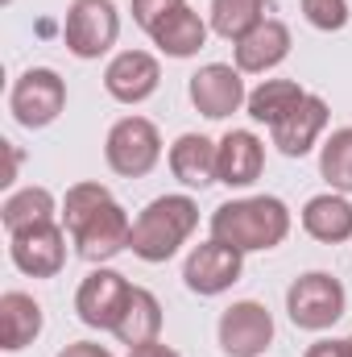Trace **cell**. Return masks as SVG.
Wrapping results in <instances>:
<instances>
[{
	"label": "cell",
	"instance_id": "44dd1931",
	"mask_svg": "<svg viewBox=\"0 0 352 357\" xmlns=\"http://www.w3.org/2000/svg\"><path fill=\"white\" fill-rule=\"evenodd\" d=\"M154 46L162 50V54H170V59H191V54H199L203 50V42H207V25H203V17L191 8V4H182L175 8L154 33Z\"/></svg>",
	"mask_w": 352,
	"mask_h": 357
},
{
	"label": "cell",
	"instance_id": "ac0fdd59",
	"mask_svg": "<svg viewBox=\"0 0 352 357\" xmlns=\"http://www.w3.org/2000/svg\"><path fill=\"white\" fill-rule=\"evenodd\" d=\"M303 229L323 241V245H340L352 237V204L340 191H323V195H311L307 208H303Z\"/></svg>",
	"mask_w": 352,
	"mask_h": 357
},
{
	"label": "cell",
	"instance_id": "8992f818",
	"mask_svg": "<svg viewBox=\"0 0 352 357\" xmlns=\"http://www.w3.org/2000/svg\"><path fill=\"white\" fill-rule=\"evenodd\" d=\"M116 33H120V17H116L112 0H71L63 38H67V50L75 59L108 54L116 46Z\"/></svg>",
	"mask_w": 352,
	"mask_h": 357
},
{
	"label": "cell",
	"instance_id": "83f0119b",
	"mask_svg": "<svg viewBox=\"0 0 352 357\" xmlns=\"http://www.w3.org/2000/svg\"><path fill=\"white\" fill-rule=\"evenodd\" d=\"M182 4H186V0H133V21H137L145 33H154L175 8H182Z\"/></svg>",
	"mask_w": 352,
	"mask_h": 357
},
{
	"label": "cell",
	"instance_id": "3957f363",
	"mask_svg": "<svg viewBox=\"0 0 352 357\" xmlns=\"http://www.w3.org/2000/svg\"><path fill=\"white\" fill-rule=\"evenodd\" d=\"M344 282L328 270H311V274H298L286 291V312L294 320V328H307V333H323L332 328L340 316H344Z\"/></svg>",
	"mask_w": 352,
	"mask_h": 357
},
{
	"label": "cell",
	"instance_id": "7a4b0ae2",
	"mask_svg": "<svg viewBox=\"0 0 352 357\" xmlns=\"http://www.w3.org/2000/svg\"><path fill=\"white\" fill-rule=\"evenodd\" d=\"M195 225H199V204L191 195H158L133 220L129 250L141 262H170L178 245L195 233Z\"/></svg>",
	"mask_w": 352,
	"mask_h": 357
},
{
	"label": "cell",
	"instance_id": "484cf974",
	"mask_svg": "<svg viewBox=\"0 0 352 357\" xmlns=\"http://www.w3.org/2000/svg\"><path fill=\"white\" fill-rule=\"evenodd\" d=\"M104 204H112V195H108L104 183H75V187H67V199H63V229L75 237Z\"/></svg>",
	"mask_w": 352,
	"mask_h": 357
},
{
	"label": "cell",
	"instance_id": "6da1fadb",
	"mask_svg": "<svg viewBox=\"0 0 352 357\" xmlns=\"http://www.w3.org/2000/svg\"><path fill=\"white\" fill-rule=\"evenodd\" d=\"M290 233V208L278 195H249V199H228L211 212V237L241 250L257 254L282 245Z\"/></svg>",
	"mask_w": 352,
	"mask_h": 357
},
{
	"label": "cell",
	"instance_id": "d4e9b609",
	"mask_svg": "<svg viewBox=\"0 0 352 357\" xmlns=\"http://www.w3.org/2000/svg\"><path fill=\"white\" fill-rule=\"evenodd\" d=\"M319 175L328 178V187L340 191V195H349L352 191V129H336V133L323 142Z\"/></svg>",
	"mask_w": 352,
	"mask_h": 357
},
{
	"label": "cell",
	"instance_id": "e0dca14e",
	"mask_svg": "<svg viewBox=\"0 0 352 357\" xmlns=\"http://www.w3.org/2000/svg\"><path fill=\"white\" fill-rule=\"evenodd\" d=\"M42 333V303L25 291H4L0 295V349L17 354L33 345Z\"/></svg>",
	"mask_w": 352,
	"mask_h": 357
},
{
	"label": "cell",
	"instance_id": "7402d4cb",
	"mask_svg": "<svg viewBox=\"0 0 352 357\" xmlns=\"http://www.w3.org/2000/svg\"><path fill=\"white\" fill-rule=\"evenodd\" d=\"M303 100H307V91L298 88L294 79H265L257 91H249V116L273 129V125L286 121Z\"/></svg>",
	"mask_w": 352,
	"mask_h": 357
},
{
	"label": "cell",
	"instance_id": "277c9868",
	"mask_svg": "<svg viewBox=\"0 0 352 357\" xmlns=\"http://www.w3.org/2000/svg\"><path fill=\"white\" fill-rule=\"evenodd\" d=\"M104 158L116 175L125 178H141L150 175L162 158V133L154 121L145 116H120L112 129H108V142H104Z\"/></svg>",
	"mask_w": 352,
	"mask_h": 357
},
{
	"label": "cell",
	"instance_id": "5b68a950",
	"mask_svg": "<svg viewBox=\"0 0 352 357\" xmlns=\"http://www.w3.org/2000/svg\"><path fill=\"white\" fill-rule=\"evenodd\" d=\"M67 108V84L58 71L50 67H33L25 71L13 91H8V112L17 116V125L25 129H46L58 121V112Z\"/></svg>",
	"mask_w": 352,
	"mask_h": 357
},
{
	"label": "cell",
	"instance_id": "52a82bcc",
	"mask_svg": "<svg viewBox=\"0 0 352 357\" xmlns=\"http://www.w3.org/2000/svg\"><path fill=\"white\" fill-rule=\"evenodd\" d=\"M8 258L29 278H54L67 266V233L63 225H33L21 233H8Z\"/></svg>",
	"mask_w": 352,
	"mask_h": 357
},
{
	"label": "cell",
	"instance_id": "2e32d148",
	"mask_svg": "<svg viewBox=\"0 0 352 357\" xmlns=\"http://www.w3.org/2000/svg\"><path fill=\"white\" fill-rule=\"evenodd\" d=\"M232 46H237V71L241 75H265L290 54V29L282 21H273V17H265L257 29H249Z\"/></svg>",
	"mask_w": 352,
	"mask_h": 357
},
{
	"label": "cell",
	"instance_id": "603a6c76",
	"mask_svg": "<svg viewBox=\"0 0 352 357\" xmlns=\"http://www.w3.org/2000/svg\"><path fill=\"white\" fill-rule=\"evenodd\" d=\"M0 220H4V233H21V229H33V225H50L54 220V195L46 187H25V191H17V195L4 199Z\"/></svg>",
	"mask_w": 352,
	"mask_h": 357
},
{
	"label": "cell",
	"instance_id": "4dcf8cb0",
	"mask_svg": "<svg viewBox=\"0 0 352 357\" xmlns=\"http://www.w3.org/2000/svg\"><path fill=\"white\" fill-rule=\"evenodd\" d=\"M129 357H178L170 345H162V341H150V345H137V349H129Z\"/></svg>",
	"mask_w": 352,
	"mask_h": 357
},
{
	"label": "cell",
	"instance_id": "5bb4252c",
	"mask_svg": "<svg viewBox=\"0 0 352 357\" xmlns=\"http://www.w3.org/2000/svg\"><path fill=\"white\" fill-rule=\"evenodd\" d=\"M265 171V142L249 129H232L216 142V178L224 187H253Z\"/></svg>",
	"mask_w": 352,
	"mask_h": 357
},
{
	"label": "cell",
	"instance_id": "9c48e42d",
	"mask_svg": "<svg viewBox=\"0 0 352 357\" xmlns=\"http://www.w3.org/2000/svg\"><path fill=\"white\" fill-rule=\"evenodd\" d=\"M129 295H133V282H129L125 274L99 266L79 282V291H75V312H79V320H83L88 328H108V333H112L116 320H120V312H125V303H129Z\"/></svg>",
	"mask_w": 352,
	"mask_h": 357
},
{
	"label": "cell",
	"instance_id": "ffe728a7",
	"mask_svg": "<svg viewBox=\"0 0 352 357\" xmlns=\"http://www.w3.org/2000/svg\"><path fill=\"white\" fill-rule=\"evenodd\" d=\"M170 171L182 187H207L220 183L216 178V142H207L203 133H182L170 146Z\"/></svg>",
	"mask_w": 352,
	"mask_h": 357
},
{
	"label": "cell",
	"instance_id": "ba28073f",
	"mask_svg": "<svg viewBox=\"0 0 352 357\" xmlns=\"http://www.w3.org/2000/svg\"><path fill=\"white\" fill-rule=\"evenodd\" d=\"M191 104L207 116V121H224L232 112H241V104H249V91H245V79L232 63H207L191 75Z\"/></svg>",
	"mask_w": 352,
	"mask_h": 357
},
{
	"label": "cell",
	"instance_id": "f546056e",
	"mask_svg": "<svg viewBox=\"0 0 352 357\" xmlns=\"http://www.w3.org/2000/svg\"><path fill=\"white\" fill-rule=\"evenodd\" d=\"M58 357H112L104 345H95V341H75V345H67Z\"/></svg>",
	"mask_w": 352,
	"mask_h": 357
},
{
	"label": "cell",
	"instance_id": "30bf717a",
	"mask_svg": "<svg viewBox=\"0 0 352 357\" xmlns=\"http://www.w3.org/2000/svg\"><path fill=\"white\" fill-rule=\"evenodd\" d=\"M245 270V254L224 245V241H203L186 254V266H182V282L195 291V295H224Z\"/></svg>",
	"mask_w": 352,
	"mask_h": 357
},
{
	"label": "cell",
	"instance_id": "8fae6325",
	"mask_svg": "<svg viewBox=\"0 0 352 357\" xmlns=\"http://www.w3.org/2000/svg\"><path fill=\"white\" fill-rule=\"evenodd\" d=\"M273 341V316L257 299H241L220 316V349L228 357H262Z\"/></svg>",
	"mask_w": 352,
	"mask_h": 357
},
{
	"label": "cell",
	"instance_id": "4fadbf2b",
	"mask_svg": "<svg viewBox=\"0 0 352 357\" xmlns=\"http://www.w3.org/2000/svg\"><path fill=\"white\" fill-rule=\"evenodd\" d=\"M158 84H162V67H158V59L150 50H120L104 71V88L120 104L150 100L158 91Z\"/></svg>",
	"mask_w": 352,
	"mask_h": 357
},
{
	"label": "cell",
	"instance_id": "cb8c5ba5",
	"mask_svg": "<svg viewBox=\"0 0 352 357\" xmlns=\"http://www.w3.org/2000/svg\"><path fill=\"white\" fill-rule=\"evenodd\" d=\"M269 0H211V29L228 42H241L265 21Z\"/></svg>",
	"mask_w": 352,
	"mask_h": 357
},
{
	"label": "cell",
	"instance_id": "4316f807",
	"mask_svg": "<svg viewBox=\"0 0 352 357\" xmlns=\"http://www.w3.org/2000/svg\"><path fill=\"white\" fill-rule=\"evenodd\" d=\"M303 17H307L315 29L336 33V29L349 25L352 8H349V0H303Z\"/></svg>",
	"mask_w": 352,
	"mask_h": 357
},
{
	"label": "cell",
	"instance_id": "9a60e30c",
	"mask_svg": "<svg viewBox=\"0 0 352 357\" xmlns=\"http://www.w3.org/2000/svg\"><path fill=\"white\" fill-rule=\"evenodd\" d=\"M328 116H332V112H328V100L307 91V100H303L286 121L273 125V146H278L286 158H303V154H311V146H315L319 133L328 129Z\"/></svg>",
	"mask_w": 352,
	"mask_h": 357
},
{
	"label": "cell",
	"instance_id": "7c38bea8",
	"mask_svg": "<svg viewBox=\"0 0 352 357\" xmlns=\"http://www.w3.org/2000/svg\"><path fill=\"white\" fill-rule=\"evenodd\" d=\"M129 237H133V220L112 199V204H104L88 225L75 233V250H79L83 262H95L99 266V262H112L120 250H129Z\"/></svg>",
	"mask_w": 352,
	"mask_h": 357
},
{
	"label": "cell",
	"instance_id": "d6a6232c",
	"mask_svg": "<svg viewBox=\"0 0 352 357\" xmlns=\"http://www.w3.org/2000/svg\"><path fill=\"white\" fill-rule=\"evenodd\" d=\"M4 4H8V0H4Z\"/></svg>",
	"mask_w": 352,
	"mask_h": 357
},
{
	"label": "cell",
	"instance_id": "d6986e66",
	"mask_svg": "<svg viewBox=\"0 0 352 357\" xmlns=\"http://www.w3.org/2000/svg\"><path fill=\"white\" fill-rule=\"evenodd\" d=\"M112 333L129 349L158 341V333H162V303H158V295L145 291V287H133V295H129V303H125V312H120Z\"/></svg>",
	"mask_w": 352,
	"mask_h": 357
},
{
	"label": "cell",
	"instance_id": "1f68e13d",
	"mask_svg": "<svg viewBox=\"0 0 352 357\" xmlns=\"http://www.w3.org/2000/svg\"><path fill=\"white\" fill-rule=\"evenodd\" d=\"M349 354H352V337H349Z\"/></svg>",
	"mask_w": 352,
	"mask_h": 357
},
{
	"label": "cell",
	"instance_id": "f1b7e54d",
	"mask_svg": "<svg viewBox=\"0 0 352 357\" xmlns=\"http://www.w3.org/2000/svg\"><path fill=\"white\" fill-rule=\"evenodd\" d=\"M307 357H352L349 354V341H315Z\"/></svg>",
	"mask_w": 352,
	"mask_h": 357
}]
</instances>
